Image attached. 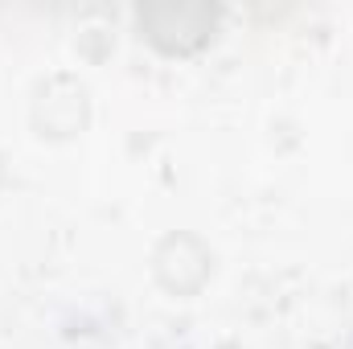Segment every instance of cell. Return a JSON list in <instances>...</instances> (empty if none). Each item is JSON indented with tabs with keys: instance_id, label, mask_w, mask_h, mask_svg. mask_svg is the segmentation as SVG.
Returning <instances> with one entry per match:
<instances>
[{
	"instance_id": "cell-1",
	"label": "cell",
	"mask_w": 353,
	"mask_h": 349,
	"mask_svg": "<svg viewBox=\"0 0 353 349\" xmlns=\"http://www.w3.org/2000/svg\"><path fill=\"white\" fill-rule=\"evenodd\" d=\"M140 37L165 58L201 54L222 29V4L210 0H148L136 8Z\"/></svg>"
},
{
	"instance_id": "cell-2",
	"label": "cell",
	"mask_w": 353,
	"mask_h": 349,
	"mask_svg": "<svg viewBox=\"0 0 353 349\" xmlns=\"http://www.w3.org/2000/svg\"><path fill=\"white\" fill-rule=\"evenodd\" d=\"M29 123L41 140L66 144L74 136H83L90 128V90L79 74L58 70L46 74L33 87V103H29Z\"/></svg>"
},
{
	"instance_id": "cell-3",
	"label": "cell",
	"mask_w": 353,
	"mask_h": 349,
	"mask_svg": "<svg viewBox=\"0 0 353 349\" xmlns=\"http://www.w3.org/2000/svg\"><path fill=\"white\" fill-rule=\"evenodd\" d=\"M152 275L169 296H197L214 275V251L193 230H169L152 251Z\"/></svg>"
},
{
	"instance_id": "cell-4",
	"label": "cell",
	"mask_w": 353,
	"mask_h": 349,
	"mask_svg": "<svg viewBox=\"0 0 353 349\" xmlns=\"http://www.w3.org/2000/svg\"><path fill=\"white\" fill-rule=\"evenodd\" d=\"M4 181H8V165H4V157H0V189H4Z\"/></svg>"
}]
</instances>
